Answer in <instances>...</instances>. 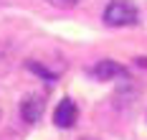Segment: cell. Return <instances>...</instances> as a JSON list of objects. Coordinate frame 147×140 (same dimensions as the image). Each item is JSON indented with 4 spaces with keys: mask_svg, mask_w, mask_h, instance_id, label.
<instances>
[{
    "mask_svg": "<svg viewBox=\"0 0 147 140\" xmlns=\"http://www.w3.org/2000/svg\"><path fill=\"white\" fill-rule=\"evenodd\" d=\"M137 5L132 0H109L107 8H104V23L109 28H127L137 23Z\"/></svg>",
    "mask_w": 147,
    "mask_h": 140,
    "instance_id": "1",
    "label": "cell"
},
{
    "mask_svg": "<svg viewBox=\"0 0 147 140\" xmlns=\"http://www.w3.org/2000/svg\"><path fill=\"white\" fill-rule=\"evenodd\" d=\"M91 77L99 79V82H112V79H119V77H127V69L122 64L112 61V59H102L91 69Z\"/></svg>",
    "mask_w": 147,
    "mask_h": 140,
    "instance_id": "4",
    "label": "cell"
},
{
    "mask_svg": "<svg viewBox=\"0 0 147 140\" xmlns=\"http://www.w3.org/2000/svg\"><path fill=\"white\" fill-rule=\"evenodd\" d=\"M56 3H63V5H74L76 0H56Z\"/></svg>",
    "mask_w": 147,
    "mask_h": 140,
    "instance_id": "5",
    "label": "cell"
},
{
    "mask_svg": "<svg viewBox=\"0 0 147 140\" xmlns=\"http://www.w3.org/2000/svg\"><path fill=\"white\" fill-rule=\"evenodd\" d=\"M81 140H96V138H81Z\"/></svg>",
    "mask_w": 147,
    "mask_h": 140,
    "instance_id": "6",
    "label": "cell"
},
{
    "mask_svg": "<svg viewBox=\"0 0 147 140\" xmlns=\"http://www.w3.org/2000/svg\"><path fill=\"white\" fill-rule=\"evenodd\" d=\"M76 117H79V107H76V102H74L71 97H63L56 109H53V125L61 127V130H69L76 125Z\"/></svg>",
    "mask_w": 147,
    "mask_h": 140,
    "instance_id": "2",
    "label": "cell"
},
{
    "mask_svg": "<svg viewBox=\"0 0 147 140\" xmlns=\"http://www.w3.org/2000/svg\"><path fill=\"white\" fill-rule=\"evenodd\" d=\"M43 109H46L43 94H26L23 102H20V117H23V122L36 125L43 117Z\"/></svg>",
    "mask_w": 147,
    "mask_h": 140,
    "instance_id": "3",
    "label": "cell"
}]
</instances>
